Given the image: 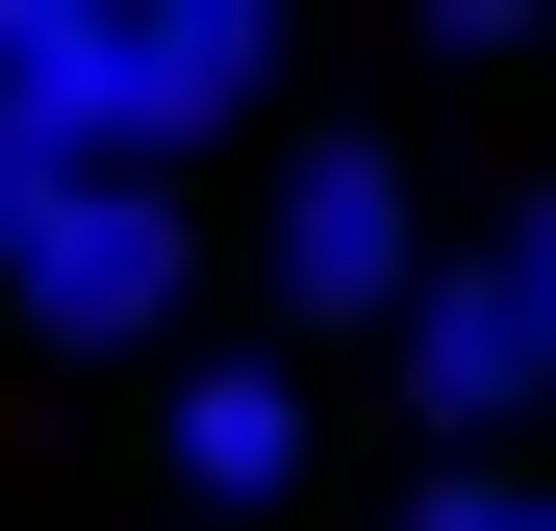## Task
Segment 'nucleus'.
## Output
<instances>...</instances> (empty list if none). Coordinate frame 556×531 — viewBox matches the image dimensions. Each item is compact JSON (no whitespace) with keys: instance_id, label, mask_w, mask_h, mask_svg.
<instances>
[{"instance_id":"1","label":"nucleus","mask_w":556,"mask_h":531,"mask_svg":"<svg viewBox=\"0 0 556 531\" xmlns=\"http://www.w3.org/2000/svg\"><path fill=\"white\" fill-rule=\"evenodd\" d=\"M0 279H26V329H76V354H152L203 253H177V203H152V177H76L26 253H0Z\"/></svg>"},{"instance_id":"5","label":"nucleus","mask_w":556,"mask_h":531,"mask_svg":"<svg viewBox=\"0 0 556 531\" xmlns=\"http://www.w3.org/2000/svg\"><path fill=\"white\" fill-rule=\"evenodd\" d=\"M102 76H127V0H0V127H51L102 177Z\"/></svg>"},{"instance_id":"7","label":"nucleus","mask_w":556,"mask_h":531,"mask_svg":"<svg viewBox=\"0 0 556 531\" xmlns=\"http://www.w3.org/2000/svg\"><path fill=\"white\" fill-rule=\"evenodd\" d=\"M405 531H531V506H506V481H430V506H405Z\"/></svg>"},{"instance_id":"9","label":"nucleus","mask_w":556,"mask_h":531,"mask_svg":"<svg viewBox=\"0 0 556 531\" xmlns=\"http://www.w3.org/2000/svg\"><path fill=\"white\" fill-rule=\"evenodd\" d=\"M531 531H556V506H531Z\"/></svg>"},{"instance_id":"8","label":"nucleus","mask_w":556,"mask_h":531,"mask_svg":"<svg viewBox=\"0 0 556 531\" xmlns=\"http://www.w3.org/2000/svg\"><path fill=\"white\" fill-rule=\"evenodd\" d=\"M506 279H531V329H556V203H531V253H506Z\"/></svg>"},{"instance_id":"3","label":"nucleus","mask_w":556,"mask_h":531,"mask_svg":"<svg viewBox=\"0 0 556 531\" xmlns=\"http://www.w3.org/2000/svg\"><path fill=\"white\" fill-rule=\"evenodd\" d=\"M278 76V26L253 0H127V76H102V177H152V152H203L228 102Z\"/></svg>"},{"instance_id":"4","label":"nucleus","mask_w":556,"mask_h":531,"mask_svg":"<svg viewBox=\"0 0 556 531\" xmlns=\"http://www.w3.org/2000/svg\"><path fill=\"white\" fill-rule=\"evenodd\" d=\"M531 380H556V329H531V279H506V253H455V279L405 304V405H430V430H506Z\"/></svg>"},{"instance_id":"2","label":"nucleus","mask_w":556,"mask_h":531,"mask_svg":"<svg viewBox=\"0 0 556 531\" xmlns=\"http://www.w3.org/2000/svg\"><path fill=\"white\" fill-rule=\"evenodd\" d=\"M278 304H304V329H405L430 304V253H405V152H304V177H278Z\"/></svg>"},{"instance_id":"6","label":"nucleus","mask_w":556,"mask_h":531,"mask_svg":"<svg viewBox=\"0 0 556 531\" xmlns=\"http://www.w3.org/2000/svg\"><path fill=\"white\" fill-rule=\"evenodd\" d=\"M177 481H203V506H278V481H304V380H278V354H203V380H177Z\"/></svg>"}]
</instances>
